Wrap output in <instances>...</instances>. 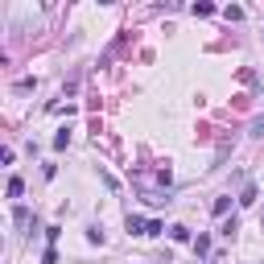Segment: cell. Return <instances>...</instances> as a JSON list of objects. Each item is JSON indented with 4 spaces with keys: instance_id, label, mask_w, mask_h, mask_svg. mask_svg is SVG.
<instances>
[{
    "instance_id": "1",
    "label": "cell",
    "mask_w": 264,
    "mask_h": 264,
    "mask_svg": "<svg viewBox=\"0 0 264 264\" xmlns=\"http://www.w3.org/2000/svg\"><path fill=\"white\" fill-rule=\"evenodd\" d=\"M145 227H149V219H141V215H128V231H132V236H145Z\"/></svg>"
},
{
    "instance_id": "2",
    "label": "cell",
    "mask_w": 264,
    "mask_h": 264,
    "mask_svg": "<svg viewBox=\"0 0 264 264\" xmlns=\"http://www.w3.org/2000/svg\"><path fill=\"white\" fill-rule=\"evenodd\" d=\"M25 194V182L21 178H9V198H21Z\"/></svg>"
},
{
    "instance_id": "3",
    "label": "cell",
    "mask_w": 264,
    "mask_h": 264,
    "mask_svg": "<svg viewBox=\"0 0 264 264\" xmlns=\"http://www.w3.org/2000/svg\"><path fill=\"white\" fill-rule=\"evenodd\" d=\"M170 236H174L178 244H186V240H190V227H182V223H178V227H170Z\"/></svg>"
},
{
    "instance_id": "4",
    "label": "cell",
    "mask_w": 264,
    "mask_h": 264,
    "mask_svg": "<svg viewBox=\"0 0 264 264\" xmlns=\"http://www.w3.org/2000/svg\"><path fill=\"white\" fill-rule=\"evenodd\" d=\"M194 252L207 256V252H211V236H198V240H194Z\"/></svg>"
},
{
    "instance_id": "5",
    "label": "cell",
    "mask_w": 264,
    "mask_h": 264,
    "mask_svg": "<svg viewBox=\"0 0 264 264\" xmlns=\"http://www.w3.org/2000/svg\"><path fill=\"white\" fill-rule=\"evenodd\" d=\"M211 211H215V215H227V211H231V198H227V194L215 198V207H211Z\"/></svg>"
},
{
    "instance_id": "6",
    "label": "cell",
    "mask_w": 264,
    "mask_h": 264,
    "mask_svg": "<svg viewBox=\"0 0 264 264\" xmlns=\"http://www.w3.org/2000/svg\"><path fill=\"white\" fill-rule=\"evenodd\" d=\"M240 203H244V207H252V203H256V186H244V194H240Z\"/></svg>"
},
{
    "instance_id": "7",
    "label": "cell",
    "mask_w": 264,
    "mask_h": 264,
    "mask_svg": "<svg viewBox=\"0 0 264 264\" xmlns=\"http://www.w3.org/2000/svg\"><path fill=\"white\" fill-rule=\"evenodd\" d=\"M66 145H71V132H66V128H62V132H58V137H54V149H66Z\"/></svg>"
},
{
    "instance_id": "8",
    "label": "cell",
    "mask_w": 264,
    "mask_h": 264,
    "mask_svg": "<svg viewBox=\"0 0 264 264\" xmlns=\"http://www.w3.org/2000/svg\"><path fill=\"white\" fill-rule=\"evenodd\" d=\"M223 17H227V21H244V9H236V5H231V9H223Z\"/></svg>"
},
{
    "instance_id": "9",
    "label": "cell",
    "mask_w": 264,
    "mask_h": 264,
    "mask_svg": "<svg viewBox=\"0 0 264 264\" xmlns=\"http://www.w3.org/2000/svg\"><path fill=\"white\" fill-rule=\"evenodd\" d=\"M252 137H264V116H260V120L252 124Z\"/></svg>"
},
{
    "instance_id": "10",
    "label": "cell",
    "mask_w": 264,
    "mask_h": 264,
    "mask_svg": "<svg viewBox=\"0 0 264 264\" xmlns=\"http://www.w3.org/2000/svg\"><path fill=\"white\" fill-rule=\"evenodd\" d=\"M42 264H58V252H54V248H50V252H46V256H42Z\"/></svg>"
}]
</instances>
